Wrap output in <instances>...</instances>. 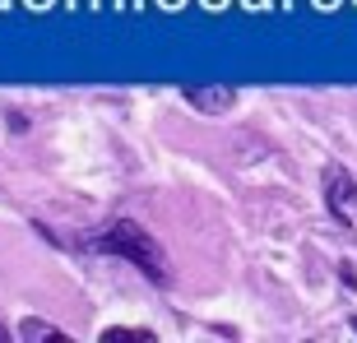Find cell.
Instances as JSON below:
<instances>
[{"instance_id": "1", "label": "cell", "mask_w": 357, "mask_h": 343, "mask_svg": "<svg viewBox=\"0 0 357 343\" xmlns=\"http://www.w3.org/2000/svg\"><path fill=\"white\" fill-rule=\"evenodd\" d=\"M84 246H89V251L121 255V260L139 264L153 283H167V278H172V274H167V255H162V246L149 237L135 218H116V223H107V227H98V232H89V237H84Z\"/></svg>"}, {"instance_id": "2", "label": "cell", "mask_w": 357, "mask_h": 343, "mask_svg": "<svg viewBox=\"0 0 357 343\" xmlns=\"http://www.w3.org/2000/svg\"><path fill=\"white\" fill-rule=\"evenodd\" d=\"M325 199L339 223H353V209H357V181L348 176L344 167H325Z\"/></svg>"}, {"instance_id": "3", "label": "cell", "mask_w": 357, "mask_h": 343, "mask_svg": "<svg viewBox=\"0 0 357 343\" xmlns=\"http://www.w3.org/2000/svg\"><path fill=\"white\" fill-rule=\"evenodd\" d=\"M185 102L195 107V112H227V107L237 102V93L223 89V84H209V89H185Z\"/></svg>"}, {"instance_id": "4", "label": "cell", "mask_w": 357, "mask_h": 343, "mask_svg": "<svg viewBox=\"0 0 357 343\" xmlns=\"http://www.w3.org/2000/svg\"><path fill=\"white\" fill-rule=\"evenodd\" d=\"M19 334H24V339H61V330H56V325H47V320H24V325H19Z\"/></svg>"}, {"instance_id": "5", "label": "cell", "mask_w": 357, "mask_h": 343, "mask_svg": "<svg viewBox=\"0 0 357 343\" xmlns=\"http://www.w3.org/2000/svg\"><path fill=\"white\" fill-rule=\"evenodd\" d=\"M112 339H139V343H153V334H149V330H102V343H112Z\"/></svg>"}, {"instance_id": "6", "label": "cell", "mask_w": 357, "mask_h": 343, "mask_svg": "<svg viewBox=\"0 0 357 343\" xmlns=\"http://www.w3.org/2000/svg\"><path fill=\"white\" fill-rule=\"evenodd\" d=\"M339 278H344L348 288H357V264H353V260H344V264H339Z\"/></svg>"}, {"instance_id": "7", "label": "cell", "mask_w": 357, "mask_h": 343, "mask_svg": "<svg viewBox=\"0 0 357 343\" xmlns=\"http://www.w3.org/2000/svg\"><path fill=\"white\" fill-rule=\"evenodd\" d=\"M0 343H5V325H0Z\"/></svg>"}, {"instance_id": "8", "label": "cell", "mask_w": 357, "mask_h": 343, "mask_svg": "<svg viewBox=\"0 0 357 343\" xmlns=\"http://www.w3.org/2000/svg\"><path fill=\"white\" fill-rule=\"evenodd\" d=\"M353 334H357V316H353Z\"/></svg>"}]
</instances>
